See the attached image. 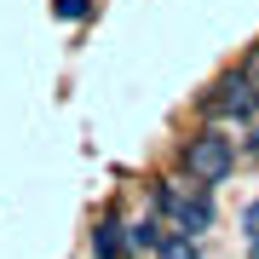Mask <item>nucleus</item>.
<instances>
[{
  "label": "nucleus",
  "mask_w": 259,
  "mask_h": 259,
  "mask_svg": "<svg viewBox=\"0 0 259 259\" xmlns=\"http://www.w3.org/2000/svg\"><path fill=\"white\" fill-rule=\"evenodd\" d=\"M196 115H202V127L242 133V127L259 115V81H248L242 69H225L219 81H213L202 98H196Z\"/></svg>",
  "instance_id": "obj_1"
},
{
  "label": "nucleus",
  "mask_w": 259,
  "mask_h": 259,
  "mask_svg": "<svg viewBox=\"0 0 259 259\" xmlns=\"http://www.w3.org/2000/svg\"><path fill=\"white\" fill-rule=\"evenodd\" d=\"M253 259H259V242H253Z\"/></svg>",
  "instance_id": "obj_10"
},
{
  "label": "nucleus",
  "mask_w": 259,
  "mask_h": 259,
  "mask_svg": "<svg viewBox=\"0 0 259 259\" xmlns=\"http://www.w3.org/2000/svg\"><path fill=\"white\" fill-rule=\"evenodd\" d=\"M179 173L190 179V185H202V190H219L225 179L236 173V144H231V133H219V127H196L179 139Z\"/></svg>",
  "instance_id": "obj_2"
},
{
  "label": "nucleus",
  "mask_w": 259,
  "mask_h": 259,
  "mask_svg": "<svg viewBox=\"0 0 259 259\" xmlns=\"http://www.w3.org/2000/svg\"><path fill=\"white\" fill-rule=\"evenodd\" d=\"M93 253H98V259H121V253H127V236H121V219H115V213H104V219H98Z\"/></svg>",
  "instance_id": "obj_4"
},
{
  "label": "nucleus",
  "mask_w": 259,
  "mask_h": 259,
  "mask_svg": "<svg viewBox=\"0 0 259 259\" xmlns=\"http://www.w3.org/2000/svg\"><path fill=\"white\" fill-rule=\"evenodd\" d=\"M242 75H248V81H259V40H253V47H248V58H242V64H236Z\"/></svg>",
  "instance_id": "obj_8"
},
{
  "label": "nucleus",
  "mask_w": 259,
  "mask_h": 259,
  "mask_svg": "<svg viewBox=\"0 0 259 259\" xmlns=\"http://www.w3.org/2000/svg\"><path fill=\"white\" fill-rule=\"evenodd\" d=\"M179 231L185 236H202L207 225H213V190H202V185H190V196H185V207H179Z\"/></svg>",
  "instance_id": "obj_3"
},
{
  "label": "nucleus",
  "mask_w": 259,
  "mask_h": 259,
  "mask_svg": "<svg viewBox=\"0 0 259 259\" xmlns=\"http://www.w3.org/2000/svg\"><path fill=\"white\" fill-rule=\"evenodd\" d=\"M121 236H127V248L150 253V248L161 242V219H133V225H121Z\"/></svg>",
  "instance_id": "obj_5"
},
{
  "label": "nucleus",
  "mask_w": 259,
  "mask_h": 259,
  "mask_svg": "<svg viewBox=\"0 0 259 259\" xmlns=\"http://www.w3.org/2000/svg\"><path fill=\"white\" fill-rule=\"evenodd\" d=\"M52 12L64 23H81V18H93V0H52Z\"/></svg>",
  "instance_id": "obj_7"
},
{
  "label": "nucleus",
  "mask_w": 259,
  "mask_h": 259,
  "mask_svg": "<svg viewBox=\"0 0 259 259\" xmlns=\"http://www.w3.org/2000/svg\"><path fill=\"white\" fill-rule=\"evenodd\" d=\"M150 253H156V259H202V253H196V236H185V231H173V236L161 231V242Z\"/></svg>",
  "instance_id": "obj_6"
},
{
  "label": "nucleus",
  "mask_w": 259,
  "mask_h": 259,
  "mask_svg": "<svg viewBox=\"0 0 259 259\" xmlns=\"http://www.w3.org/2000/svg\"><path fill=\"white\" fill-rule=\"evenodd\" d=\"M242 225H248V242H259V202H253L248 213H242Z\"/></svg>",
  "instance_id": "obj_9"
}]
</instances>
